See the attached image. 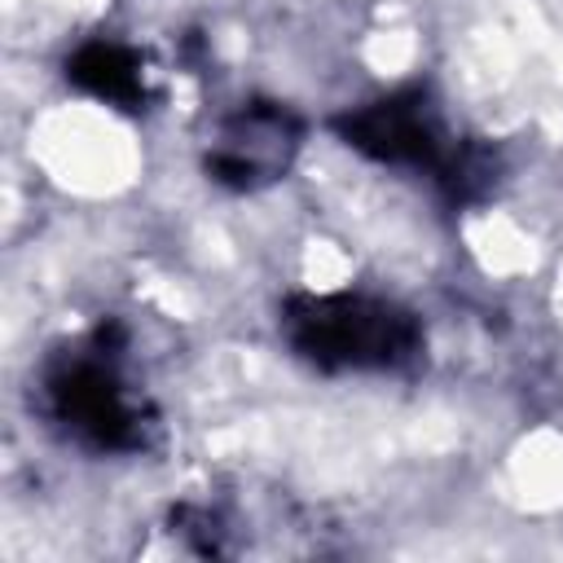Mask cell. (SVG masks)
Listing matches in <instances>:
<instances>
[{
	"instance_id": "277c9868",
	"label": "cell",
	"mask_w": 563,
	"mask_h": 563,
	"mask_svg": "<svg viewBox=\"0 0 563 563\" xmlns=\"http://www.w3.org/2000/svg\"><path fill=\"white\" fill-rule=\"evenodd\" d=\"M308 119L277 97H246L224 110L202 145V176L229 194H260L290 176Z\"/></svg>"
},
{
	"instance_id": "3957f363",
	"label": "cell",
	"mask_w": 563,
	"mask_h": 563,
	"mask_svg": "<svg viewBox=\"0 0 563 563\" xmlns=\"http://www.w3.org/2000/svg\"><path fill=\"white\" fill-rule=\"evenodd\" d=\"M277 334L317 374H409L427 356L422 317L374 290H295L277 308Z\"/></svg>"
},
{
	"instance_id": "7a4b0ae2",
	"label": "cell",
	"mask_w": 563,
	"mask_h": 563,
	"mask_svg": "<svg viewBox=\"0 0 563 563\" xmlns=\"http://www.w3.org/2000/svg\"><path fill=\"white\" fill-rule=\"evenodd\" d=\"M330 132L361 158L396 172L427 176L431 189L457 211L493 198L501 180V154L479 136H457L427 84H405L347 106L330 119Z\"/></svg>"
},
{
	"instance_id": "6da1fadb",
	"label": "cell",
	"mask_w": 563,
	"mask_h": 563,
	"mask_svg": "<svg viewBox=\"0 0 563 563\" xmlns=\"http://www.w3.org/2000/svg\"><path fill=\"white\" fill-rule=\"evenodd\" d=\"M44 427L92 457H141L163 440V418L132 374V330L101 317L53 343L31 378Z\"/></svg>"
},
{
	"instance_id": "5b68a950",
	"label": "cell",
	"mask_w": 563,
	"mask_h": 563,
	"mask_svg": "<svg viewBox=\"0 0 563 563\" xmlns=\"http://www.w3.org/2000/svg\"><path fill=\"white\" fill-rule=\"evenodd\" d=\"M62 75L75 92H84L110 110H123V114H145L158 97L150 84L145 53L123 40H106V35H92L79 48H70L62 62Z\"/></svg>"
}]
</instances>
